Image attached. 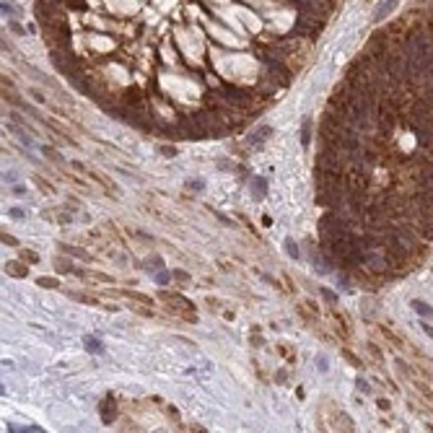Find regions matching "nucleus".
Wrapping results in <instances>:
<instances>
[{
    "instance_id": "nucleus-18",
    "label": "nucleus",
    "mask_w": 433,
    "mask_h": 433,
    "mask_svg": "<svg viewBox=\"0 0 433 433\" xmlns=\"http://www.w3.org/2000/svg\"><path fill=\"white\" fill-rule=\"evenodd\" d=\"M0 11H3V16H8V18H16V16H18V11H16V5H11V3H5V0H3V5H0Z\"/></svg>"
},
{
    "instance_id": "nucleus-26",
    "label": "nucleus",
    "mask_w": 433,
    "mask_h": 433,
    "mask_svg": "<svg viewBox=\"0 0 433 433\" xmlns=\"http://www.w3.org/2000/svg\"><path fill=\"white\" fill-rule=\"evenodd\" d=\"M202 187H205L202 182H187V189H195V192H200Z\"/></svg>"
},
{
    "instance_id": "nucleus-27",
    "label": "nucleus",
    "mask_w": 433,
    "mask_h": 433,
    "mask_svg": "<svg viewBox=\"0 0 433 433\" xmlns=\"http://www.w3.org/2000/svg\"><path fill=\"white\" fill-rule=\"evenodd\" d=\"M358 389H361L363 394H368V392H371V386H368V382H363V379H358Z\"/></svg>"
},
{
    "instance_id": "nucleus-16",
    "label": "nucleus",
    "mask_w": 433,
    "mask_h": 433,
    "mask_svg": "<svg viewBox=\"0 0 433 433\" xmlns=\"http://www.w3.org/2000/svg\"><path fill=\"white\" fill-rule=\"evenodd\" d=\"M21 260L29 262V265H36V262H39V254H36L34 249H24V252H21Z\"/></svg>"
},
{
    "instance_id": "nucleus-9",
    "label": "nucleus",
    "mask_w": 433,
    "mask_h": 433,
    "mask_svg": "<svg viewBox=\"0 0 433 433\" xmlns=\"http://www.w3.org/2000/svg\"><path fill=\"white\" fill-rule=\"evenodd\" d=\"M115 417H117L115 400H104V402H101V420H104V423H112Z\"/></svg>"
},
{
    "instance_id": "nucleus-7",
    "label": "nucleus",
    "mask_w": 433,
    "mask_h": 433,
    "mask_svg": "<svg viewBox=\"0 0 433 433\" xmlns=\"http://www.w3.org/2000/svg\"><path fill=\"white\" fill-rule=\"evenodd\" d=\"M3 270H5V275H11V278H26V275H29L26 262H16V260L5 262V265H3Z\"/></svg>"
},
{
    "instance_id": "nucleus-32",
    "label": "nucleus",
    "mask_w": 433,
    "mask_h": 433,
    "mask_svg": "<svg viewBox=\"0 0 433 433\" xmlns=\"http://www.w3.org/2000/svg\"><path fill=\"white\" fill-rule=\"evenodd\" d=\"M174 278H179V280H189L187 272H182V270H174Z\"/></svg>"
},
{
    "instance_id": "nucleus-34",
    "label": "nucleus",
    "mask_w": 433,
    "mask_h": 433,
    "mask_svg": "<svg viewBox=\"0 0 433 433\" xmlns=\"http://www.w3.org/2000/svg\"><path fill=\"white\" fill-rule=\"evenodd\" d=\"M423 330H425V335L433 337V327H428V324H423Z\"/></svg>"
},
{
    "instance_id": "nucleus-29",
    "label": "nucleus",
    "mask_w": 433,
    "mask_h": 433,
    "mask_svg": "<svg viewBox=\"0 0 433 433\" xmlns=\"http://www.w3.org/2000/svg\"><path fill=\"white\" fill-rule=\"evenodd\" d=\"M161 153H164V156H174V153H177V148H174V146H164Z\"/></svg>"
},
{
    "instance_id": "nucleus-17",
    "label": "nucleus",
    "mask_w": 433,
    "mask_h": 433,
    "mask_svg": "<svg viewBox=\"0 0 433 433\" xmlns=\"http://www.w3.org/2000/svg\"><path fill=\"white\" fill-rule=\"evenodd\" d=\"M285 252H288V257H293V260H299V244H296L293 239H285Z\"/></svg>"
},
{
    "instance_id": "nucleus-19",
    "label": "nucleus",
    "mask_w": 433,
    "mask_h": 433,
    "mask_svg": "<svg viewBox=\"0 0 433 433\" xmlns=\"http://www.w3.org/2000/svg\"><path fill=\"white\" fill-rule=\"evenodd\" d=\"M63 252L75 254V257H81V260H88V252H83V249H75V247H63Z\"/></svg>"
},
{
    "instance_id": "nucleus-1",
    "label": "nucleus",
    "mask_w": 433,
    "mask_h": 433,
    "mask_svg": "<svg viewBox=\"0 0 433 433\" xmlns=\"http://www.w3.org/2000/svg\"><path fill=\"white\" fill-rule=\"evenodd\" d=\"M229 104H233L236 109L241 112V115H247V112H252L254 106H257V96L252 94H247V91H241V88H226L223 94H221Z\"/></svg>"
},
{
    "instance_id": "nucleus-13",
    "label": "nucleus",
    "mask_w": 433,
    "mask_h": 433,
    "mask_svg": "<svg viewBox=\"0 0 433 433\" xmlns=\"http://www.w3.org/2000/svg\"><path fill=\"white\" fill-rule=\"evenodd\" d=\"M413 309H415L420 316H425V319H431V316H433V309H431L425 301H420V299H415V301H413Z\"/></svg>"
},
{
    "instance_id": "nucleus-33",
    "label": "nucleus",
    "mask_w": 433,
    "mask_h": 433,
    "mask_svg": "<svg viewBox=\"0 0 433 433\" xmlns=\"http://www.w3.org/2000/svg\"><path fill=\"white\" fill-rule=\"evenodd\" d=\"M11 29H13V34H24V29H21V26L16 24V21H13V24H11Z\"/></svg>"
},
{
    "instance_id": "nucleus-31",
    "label": "nucleus",
    "mask_w": 433,
    "mask_h": 433,
    "mask_svg": "<svg viewBox=\"0 0 433 433\" xmlns=\"http://www.w3.org/2000/svg\"><path fill=\"white\" fill-rule=\"evenodd\" d=\"M11 216H13V218H24V216H26V210H21V208H13V210H11Z\"/></svg>"
},
{
    "instance_id": "nucleus-5",
    "label": "nucleus",
    "mask_w": 433,
    "mask_h": 433,
    "mask_svg": "<svg viewBox=\"0 0 433 433\" xmlns=\"http://www.w3.org/2000/svg\"><path fill=\"white\" fill-rule=\"evenodd\" d=\"M182 133L187 135V138H205V127H202V122H200V117H182Z\"/></svg>"
},
{
    "instance_id": "nucleus-28",
    "label": "nucleus",
    "mask_w": 433,
    "mask_h": 433,
    "mask_svg": "<svg viewBox=\"0 0 433 433\" xmlns=\"http://www.w3.org/2000/svg\"><path fill=\"white\" fill-rule=\"evenodd\" d=\"M29 94H32V96L36 99V101H47V96H42V91H36V88H32Z\"/></svg>"
},
{
    "instance_id": "nucleus-23",
    "label": "nucleus",
    "mask_w": 433,
    "mask_h": 433,
    "mask_svg": "<svg viewBox=\"0 0 433 433\" xmlns=\"http://www.w3.org/2000/svg\"><path fill=\"white\" fill-rule=\"evenodd\" d=\"M319 293H322V296H324V299H327L330 303H337V296L332 293V291H327V288H322V291H319Z\"/></svg>"
},
{
    "instance_id": "nucleus-24",
    "label": "nucleus",
    "mask_w": 433,
    "mask_h": 433,
    "mask_svg": "<svg viewBox=\"0 0 433 433\" xmlns=\"http://www.w3.org/2000/svg\"><path fill=\"white\" fill-rule=\"evenodd\" d=\"M44 153H47V156L52 158V161H60V153H57L55 148H47V146H44Z\"/></svg>"
},
{
    "instance_id": "nucleus-4",
    "label": "nucleus",
    "mask_w": 433,
    "mask_h": 433,
    "mask_svg": "<svg viewBox=\"0 0 433 433\" xmlns=\"http://www.w3.org/2000/svg\"><path fill=\"white\" fill-rule=\"evenodd\" d=\"M122 101H125L127 109H133V112H135V115H140V117H146V115H148V99L143 96L138 88H130V91H127Z\"/></svg>"
},
{
    "instance_id": "nucleus-14",
    "label": "nucleus",
    "mask_w": 433,
    "mask_h": 433,
    "mask_svg": "<svg viewBox=\"0 0 433 433\" xmlns=\"http://www.w3.org/2000/svg\"><path fill=\"white\" fill-rule=\"evenodd\" d=\"M252 192H254L257 197H265V195H267V179L257 177V179L252 182Z\"/></svg>"
},
{
    "instance_id": "nucleus-22",
    "label": "nucleus",
    "mask_w": 433,
    "mask_h": 433,
    "mask_svg": "<svg viewBox=\"0 0 433 433\" xmlns=\"http://www.w3.org/2000/svg\"><path fill=\"white\" fill-rule=\"evenodd\" d=\"M171 275H174V272H171ZM171 275H169V272H164V270H161V272H156V280H158V283H161V285H166V283H169V278H171Z\"/></svg>"
},
{
    "instance_id": "nucleus-20",
    "label": "nucleus",
    "mask_w": 433,
    "mask_h": 433,
    "mask_svg": "<svg viewBox=\"0 0 433 433\" xmlns=\"http://www.w3.org/2000/svg\"><path fill=\"white\" fill-rule=\"evenodd\" d=\"M36 283H39L42 288H60V283H57L55 278H39V280H36Z\"/></svg>"
},
{
    "instance_id": "nucleus-10",
    "label": "nucleus",
    "mask_w": 433,
    "mask_h": 433,
    "mask_svg": "<svg viewBox=\"0 0 433 433\" xmlns=\"http://www.w3.org/2000/svg\"><path fill=\"white\" fill-rule=\"evenodd\" d=\"M83 345H86V350H88V353H94V355H101V353H104L101 340H96V337H91V335L83 337Z\"/></svg>"
},
{
    "instance_id": "nucleus-2",
    "label": "nucleus",
    "mask_w": 433,
    "mask_h": 433,
    "mask_svg": "<svg viewBox=\"0 0 433 433\" xmlns=\"http://www.w3.org/2000/svg\"><path fill=\"white\" fill-rule=\"evenodd\" d=\"M161 301H166V306H169L174 314L195 322V309H192V303H189L187 299H182V296H177V293H169V291H161Z\"/></svg>"
},
{
    "instance_id": "nucleus-12",
    "label": "nucleus",
    "mask_w": 433,
    "mask_h": 433,
    "mask_svg": "<svg viewBox=\"0 0 433 433\" xmlns=\"http://www.w3.org/2000/svg\"><path fill=\"white\" fill-rule=\"evenodd\" d=\"M55 267H57L60 272H70V275H78V278H81V270L75 267L70 260H55Z\"/></svg>"
},
{
    "instance_id": "nucleus-3",
    "label": "nucleus",
    "mask_w": 433,
    "mask_h": 433,
    "mask_svg": "<svg viewBox=\"0 0 433 433\" xmlns=\"http://www.w3.org/2000/svg\"><path fill=\"white\" fill-rule=\"evenodd\" d=\"M52 63L57 65V70H63L65 75H75V73H81L78 70V60H75L70 52H63L60 47L52 50Z\"/></svg>"
},
{
    "instance_id": "nucleus-30",
    "label": "nucleus",
    "mask_w": 433,
    "mask_h": 433,
    "mask_svg": "<svg viewBox=\"0 0 433 433\" xmlns=\"http://www.w3.org/2000/svg\"><path fill=\"white\" fill-rule=\"evenodd\" d=\"M316 363H319V371H327V358H324V355H319Z\"/></svg>"
},
{
    "instance_id": "nucleus-21",
    "label": "nucleus",
    "mask_w": 433,
    "mask_h": 433,
    "mask_svg": "<svg viewBox=\"0 0 433 433\" xmlns=\"http://www.w3.org/2000/svg\"><path fill=\"white\" fill-rule=\"evenodd\" d=\"M146 267H148V270H150V267H153V270H161V267H164V262H161V257H150V260H148V265H146Z\"/></svg>"
},
{
    "instance_id": "nucleus-11",
    "label": "nucleus",
    "mask_w": 433,
    "mask_h": 433,
    "mask_svg": "<svg viewBox=\"0 0 433 433\" xmlns=\"http://www.w3.org/2000/svg\"><path fill=\"white\" fill-rule=\"evenodd\" d=\"M311 143V117H303V125H301V146L309 148Z\"/></svg>"
},
{
    "instance_id": "nucleus-6",
    "label": "nucleus",
    "mask_w": 433,
    "mask_h": 433,
    "mask_svg": "<svg viewBox=\"0 0 433 433\" xmlns=\"http://www.w3.org/2000/svg\"><path fill=\"white\" fill-rule=\"evenodd\" d=\"M397 5H400V0H379L376 8H374V16H371V21H374V24H379V21L389 16V13L397 8Z\"/></svg>"
},
{
    "instance_id": "nucleus-8",
    "label": "nucleus",
    "mask_w": 433,
    "mask_h": 433,
    "mask_svg": "<svg viewBox=\"0 0 433 433\" xmlns=\"http://www.w3.org/2000/svg\"><path fill=\"white\" fill-rule=\"evenodd\" d=\"M272 135V127L270 125H262V127H257V130L252 133V138H249V143H252V146H262L265 140H267Z\"/></svg>"
},
{
    "instance_id": "nucleus-15",
    "label": "nucleus",
    "mask_w": 433,
    "mask_h": 433,
    "mask_svg": "<svg viewBox=\"0 0 433 433\" xmlns=\"http://www.w3.org/2000/svg\"><path fill=\"white\" fill-rule=\"evenodd\" d=\"M122 296H125V299H130V301H140V303H146V306H150V303H153V301L148 299V296L135 293V291H122Z\"/></svg>"
},
{
    "instance_id": "nucleus-25",
    "label": "nucleus",
    "mask_w": 433,
    "mask_h": 433,
    "mask_svg": "<svg viewBox=\"0 0 433 433\" xmlns=\"http://www.w3.org/2000/svg\"><path fill=\"white\" fill-rule=\"evenodd\" d=\"M3 244H8V247H16V244H18V241H16V239H13V236H11V233H5V231H3Z\"/></svg>"
}]
</instances>
